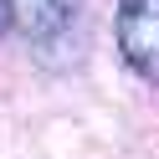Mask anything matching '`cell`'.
I'll return each instance as SVG.
<instances>
[{
  "mask_svg": "<svg viewBox=\"0 0 159 159\" xmlns=\"http://www.w3.org/2000/svg\"><path fill=\"white\" fill-rule=\"evenodd\" d=\"M11 26H16V0H0V41L11 36Z\"/></svg>",
  "mask_w": 159,
  "mask_h": 159,
  "instance_id": "3957f363",
  "label": "cell"
},
{
  "mask_svg": "<svg viewBox=\"0 0 159 159\" xmlns=\"http://www.w3.org/2000/svg\"><path fill=\"white\" fill-rule=\"evenodd\" d=\"M118 52L139 82L159 87V0H118Z\"/></svg>",
  "mask_w": 159,
  "mask_h": 159,
  "instance_id": "6da1fadb",
  "label": "cell"
},
{
  "mask_svg": "<svg viewBox=\"0 0 159 159\" xmlns=\"http://www.w3.org/2000/svg\"><path fill=\"white\" fill-rule=\"evenodd\" d=\"M82 16V0H16V26L31 46H57Z\"/></svg>",
  "mask_w": 159,
  "mask_h": 159,
  "instance_id": "7a4b0ae2",
  "label": "cell"
}]
</instances>
